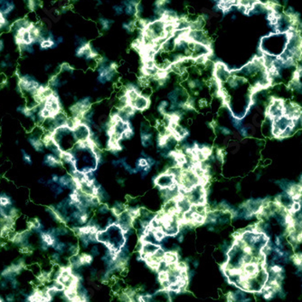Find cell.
I'll use <instances>...</instances> for the list:
<instances>
[{
    "label": "cell",
    "instance_id": "obj_6",
    "mask_svg": "<svg viewBox=\"0 0 302 302\" xmlns=\"http://www.w3.org/2000/svg\"><path fill=\"white\" fill-rule=\"evenodd\" d=\"M72 178V175H70V174H64V175H62L61 177H59V181H58V184L60 185L61 187H66L68 186L69 184V182H70V180Z\"/></svg>",
    "mask_w": 302,
    "mask_h": 302
},
{
    "label": "cell",
    "instance_id": "obj_22",
    "mask_svg": "<svg viewBox=\"0 0 302 302\" xmlns=\"http://www.w3.org/2000/svg\"><path fill=\"white\" fill-rule=\"evenodd\" d=\"M62 192H63V189H62V187H61V186H58V187H57V189H56V190L54 192V193H55V195H56V196H58V195H60L61 193H62Z\"/></svg>",
    "mask_w": 302,
    "mask_h": 302
},
{
    "label": "cell",
    "instance_id": "obj_30",
    "mask_svg": "<svg viewBox=\"0 0 302 302\" xmlns=\"http://www.w3.org/2000/svg\"><path fill=\"white\" fill-rule=\"evenodd\" d=\"M2 301H4V299H1V297H0V302H2Z\"/></svg>",
    "mask_w": 302,
    "mask_h": 302
},
{
    "label": "cell",
    "instance_id": "obj_14",
    "mask_svg": "<svg viewBox=\"0 0 302 302\" xmlns=\"http://www.w3.org/2000/svg\"><path fill=\"white\" fill-rule=\"evenodd\" d=\"M198 105H199V107L202 108V109L206 108V107L208 106V101L206 100L205 98L200 99V100L198 101Z\"/></svg>",
    "mask_w": 302,
    "mask_h": 302
},
{
    "label": "cell",
    "instance_id": "obj_12",
    "mask_svg": "<svg viewBox=\"0 0 302 302\" xmlns=\"http://www.w3.org/2000/svg\"><path fill=\"white\" fill-rule=\"evenodd\" d=\"M21 152H22V155H23V160L25 161V162H26L27 164H32V160H31V156L29 154H27V153L25 152V150H21Z\"/></svg>",
    "mask_w": 302,
    "mask_h": 302
},
{
    "label": "cell",
    "instance_id": "obj_15",
    "mask_svg": "<svg viewBox=\"0 0 302 302\" xmlns=\"http://www.w3.org/2000/svg\"><path fill=\"white\" fill-rule=\"evenodd\" d=\"M113 9H114L115 13L117 15H120V14H122L124 12V7L123 6H115L113 7Z\"/></svg>",
    "mask_w": 302,
    "mask_h": 302
},
{
    "label": "cell",
    "instance_id": "obj_16",
    "mask_svg": "<svg viewBox=\"0 0 302 302\" xmlns=\"http://www.w3.org/2000/svg\"><path fill=\"white\" fill-rule=\"evenodd\" d=\"M184 240H185V234H183L182 232H179L178 234L177 235V241L178 243H182L184 242Z\"/></svg>",
    "mask_w": 302,
    "mask_h": 302
},
{
    "label": "cell",
    "instance_id": "obj_13",
    "mask_svg": "<svg viewBox=\"0 0 302 302\" xmlns=\"http://www.w3.org/2000/svg\"><path fill=\"white\" fill-rule=\"evenodd\" d=\"M91 254H92L93 257H97V256L100 255V249H99V247H98L96 244H94V245L92 247V249H91Z\"/></svg>",
    "mask_w": 302,
    "mask_h": 302
},
{
    "label": "cell",
    "instance_id": "obj_8",
    "mask_svg": "<svg viewBox=\"0 0 302 302\" xmlns=\"http://www.w3.org/2000/svg\"><path fill=\"white\" fill-rule=\"evenodd\" d=\"M97 210H98V213L100 214V215H106L108 214L110 212V207L108 203H100L99 205V207L97 208Z\"/></svg>",
    "mask_w": 302,
    "mask_h": 302
},
{
    "label": "cell",
    "instance_id": "obj_31",
    "mask_svg": "<svg viewBox=\"0 0 302 302\" xmlns=\"http://www.w3.org/2000/svg\"><path fill=\"white\" fill-rule=\"evenodd\" d=\"M162 1H164V2H167V1H168V0H162Z\"/></svg>",
    "mask_w": 302,
    "mask_h": 302
},
{
    "label": "cell",
    "instance_id": "obj_1",
    "mask_svg": "<svg viewBox=\"0 0 302 302\" xmlns=\"http://www.w3.org/2000/svg\"><path fill=\"white\" fill-rule=\"evenodd\" d=\"M72 134L76 142L79 141H88L92 134L91 127L84 123H78L72 129Z\"/></svg>",
    "mask_w": 302,
    "mask_h": 302
},
{
    "label": "cell",
    "instance_id": "obj_20",
    "mask_svg": "<svg viewBox=\"0 0 302 302\" xmlns=\"http://www.w3.org/2000/svg\"><path fill=\"white\" fill-rule=\"evenodd\" d=\"M6 299H7V301H8V302L14 301V300H15V295L12 294V293H10V294L7 295V296H6Z\"/></svg>",
    "mask_w": 302,
    "mask_h": 302
},
{
    "label": "cell",
    "instance_id": "obj_21",
    "mask_svg": "<svg viewBox=\"0 0 302 302\" xmlns=\"http://www.w3.org/2000/svg\"><path fill=\"white\" fill-rule=\"evenodd\" d=\"M8 287H7V279L6 280H3V281L0 282V289H7Z\"/></svg>",
    "mask_w": 302,
    "mask_h": 302
},
{
    "label": "cell",
    "instance_id": "obj_2",
    "mask_svg": "<svg viewBox=\"0 0 302 302\" xmlns=\"http://www.w3.org/2000/svg\"><path fill=\"white\" fill-rule=\"evenodd\" d=\"M150 99L144 95L139 94L134 101H132L130 104L135 108L136 111H145L150 106Z\"/></svg>",
    "mask_w": 302,
    "mask_h": 302
},
{
    "label": "cell",
    "instance_id": "obj_5",
    "mask_svg": "<svg viewBox=\"0 0 302 302\" xmlns=\"http://www.w3.org/2000/svg\"><path fill=\"white\" fill-rule=\"evenodd\" d=\"M40 45V48L41 49H50V48H55V47L58 45L54 40H51V39H44L42 40V42L39 44Z\"/></svg>",
    "mask_w": 302,
    "mask_h": 302
},
{
    "label": "cell",
    "instance_id": "obj_28",
    "mask_svg": "<svg viewBox=\"0 0 302 302\" xmlns=\"http://www.w3.org/2000/svg\"><path fill=\"white\" fill-rule=\"evenodd\" d=\"M236 190H238V192H240L241 190V183L240 182L236 183Z\"/></svg>",
    "mask_w": 302,
    "mask_h": 302
},
{
    "label": "cell",
    "instance_id": "obj_10",
    "mask_svg": "<svg viewBox=\"0 0 302 302\" xmlns=\"http://www.w3.org/2000/svg\"><path fill=\"white\" fill-rule=\"evenodd\" d=\"M169 277V273L167 271H160L157 272V279L159 283L165 281V280H167Z\"/></svg>",
    "mask_w": 302,
    "mask_h": 302
},
{
    "label": "cell",
    "instance_id": "obj_4",
    "mask_svg": "<svg viewBox=\"0 0 302 302\" xmlns=\"http://www.w3.org/2000/svg\"><path fill=\"white\" fill-rule=\"evenodd\" d=\"M80 258V262L83 265V266H90L92 261H93V256L92 254H87V253H82L81 255H79Z\"/></svg>",
    "mask_w": 302,
    "mask_h": 302
},
{
    "label": "cell",
    "instance_id": "obj_11",
    "mask_svg": "<svg viewBox=\"0 0 302 302\" xmlns=\"http://www.w3.org/2000/svg\"><path fill=\"white\" fill-rule=\"evenodd\" d=\"M50 259H51L52 262L58 263V264H60V263H61V261H62L61 254H60L59 252H54V253H52V255H51V257H50Z\"/></svg>",
    "mask_w": 302,
    "mask_h": 302
},
{
    "label": "cell",
    "instance_id": "obj_24",
    "mask_svg": "<svg viewBox=\"0 0 302 302\" xmlns=\"http://www.w3.org/2000/svg\"><path fill=\"white\" fill-rule=\"evenodd\" d=\"M52 180L54 181V183H57L58 181H59V177H58L57 174H52Z\"/></svg>",
    "mask_w": 302,
    "mask_h": 302
},
{
    "label": "cell",
    "instance_id": "obj_18",
    "mask_svg": "<svg viewBox=\"0 0 302 302\" xmlns=\"http://www.w3.org/2000/svg\"><path fill=\"white\" fill-rule=\"evenodd\" d=\"M90 274H91V277H92V278L96 279L97 274H98V271H97L96 269L92 268V269H91V271H90Z\"/></svg>",
    "mask_w": 302,
    "mask_h": 302
},
{
    "label": "cell",
    "instance_id": "obj_7",
    "mask_svg": "<svg viewBox=\"0 0 302 302\" xmlns=\"http://www.w3.org/2000/svg\"><path fill=\"white\" fill-rule=\"evenodd\" d=\"M12 205V201L10 200L9 197L6 194H0V206H3V207H7V206H11Z\"/></svg>",
    "mask_w": 302,
    "mask_h": 302
},
{
    "label": "cell",
    "instance_id": "obj_29",
    "mask_svg": "<svg viewBox=\"0 0 302 302\" xmlns=\"http://www.w3.org/2000/svg\"><path fill=\"white\" fill-rule=\"evenodd\" d=\"M39 183H43V184H44V183H45L44 179H39Z\"/></svg>",
    "mask_w": 302,
    "mask_h": 302
},
{
    "label": "cell",
    "instance_id": "obj_25",
    "mask_svg": "<svg viewBox=\"0 0 302 302\" xmlns=\"http://www.w3.org/2000/svg\"><path fill=\"white\" fill-rule=\"evenodd\" d=\"M124 181H125V180H124L123 178H118V179H117V182H118L119 184H120L122 187L125 186V185H124Z\"/></svg>",
    "mask_w": 302,
    "mask_h": 302
},
{
    "label": "cell",
    "instance_id": "obj_23",
    "mask_svg": "<svg viewBox=\"0 0 302 302\" xmlns=\"http://www.w3.org/2000/svg\"><path fill=\"white\" fill-rule=\"evenodd\" d=\"M191 263H192L193 267H194V269H197V268L199 267V261H198V259H193Z\"/></svg>",
    "mask_w": 302,
    "mask_h": 302
},
{
    "label": "cell",
    "instance_id": "obj_17",
    "mask_svg": "<svg viewBox=\"0 0 302 302\" xmlns=\"http://www.w3.org/2000/svg\"><path fill=\"white\" fill-rule=\"evenodd\" d=\"M146 159H147V161L148 164H149V165H150L151 167L155 165V163H156V162H157V161L155 160L154 158H152V157H150V156H148V155H147V157Z\"/></svg>",
    "mask_w": 302,
    "mask_h": 302
},
{
    "label": "cell",
    "instance_id": "obj_26",
    "mask_svg": "<svg viewBox=\"0 0 302 302\" xmlns=\"http://www.w3.org/2000/svg\"><path fill=\"white\" fill-rule=\"evenodd\" d=\"M4 60H6L7 62H9V61H11V55H10L9 54H7L6 55H5V58H4Z\"/></svg>",
    "mask_w": 302,
    "mask_h": 302
},
{
    "label": "cell",
    "instance_id": "obj_9",
    "mask_svg": "<svg viewBox=\"0 0 302 302\" xmlns=\"http://www.w3.org/2000/svg\"><path fill=\"white\" fill-rule=\"evenodd\" d=\"M28 268H29L30 271L33 272V274L35 275V277L39 276V275L41 274V272H42V269L37 263H34V264L30 265Z\"/></svg>",
    "mask_w": 302,
    "mask_h": 302
},
{
    "label": "cell",
    "instance_id": "obj_19",
    "mask_svg": "<svg viewBox=\"0 0 302 302\" xmlns=\"http://www.w3.org/2000/svg\"><path fill=\"white\" fill-rule=\"evenodd\" d=\"M0 69H7V62L6 60L0 61Z\"/></svg>",
    "mask_w": 302,
    "mask_h": 302
},
{
    "label": "cell",
    "instance_id": "obj_27",
    "mask_svg": "<svg viewBox=\"0 0 302 302\" xmlns=\"http://www.w3.org/2000/svg\"><path fill=\"white\" fill-rule=\"evenodd\" d=\"M51 67H52V65H46L44 66V71H45V72H47V71H48L49 69H51Z\"/></svg>",
    "mask_w": 302,
    "mask_h": 302
},
{
    "label": "cell",
    "instance_id": "obj_3",
    "mask_svg": "<svg viewBox=\"0 0 302 302\" xmlns=\"http://www.w3.org/2000/svg\"><path fill=\"white\" fill-rule=\"evenodd\" d=\"M159 248H160V244H157V243L144 242V243H143V247H142L141 252L144 253L146 255V257H147V255H152V254H154Z\"/></svg>",
    "mask_w": 302,
    "mask_h": 302
}]
</instances>
